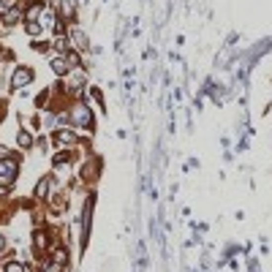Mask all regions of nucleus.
<instances>
[{
    "label": "nucleus",
    "mask_w": 272,
    "mask_h": 272,
    "mask_svg": "<svg viewBox=\"0 0 272 272\" xmlns=\"http://www.w3.org/2000/svg\"><path fill=\"white\" fill-rule=\"evenodd\" d=\"M60 14H63V19H71L74 16V3L71 0H60Z\"/></svg>",
    "instance_id": "nucleus-8"
},
{
    "label": "nucleus",
    "mask_w": 272,
    "mask_h": 272,
    "mask_svg": "<svg viewBox=\"0 0 272 272\" xmlns=\"http://www.w3.org/2000/svg\"><path fill=\"white\" fill-rule=\"evenodd\" d=\"M49 180H52V177H41V182H38V188H36V196H38V199H46V193H49Z\"/></svg>",
    "instance_id": "nucleus-7"
},
{
    "label": "nucleus",
    "mask_w": 272,
    "mask_h": 272,
    "mask_svg": "<svg viewBox=\"0 0 272 272\" xmlns=\"http://www.w3.org/2000/svg\"><path fill=\"white\" fill-rule=\"evenodd\" d=\"M71 114H74V123L79 125V128H92V117H90V109H87L85 103H76V106L71 109Z\"/></svg>",
    "instance_id": "nucleus-3"
},
{
    "label": "nucleus",
    "mask_w": 272,
    "mask_h": 272,
    "mask_svg": "<svg viewBox=\"0 0 272 272\" xmlns=\"http://www.w3.org/2000/svg\"><path fill=\"white\" fill-rule=\"evenodd\" d=\"M33 239H36V248L38 250L46 248V234H44V231H36V237H33Z\"/></svg>",
    "instance_id": "nucleus-9"
},
{
    "label": "nucleus",
    "mask_w": 272,
    "mask_h": 272,
    "mask_svg": "<svg viewBox=\"0 0 272 272\" xmlns=\"http://www.w3.org/2000/svg\"><path fill=\"white\" fill-rule=\"evenodd\" d=\"M19 174V166H16L14 158H3L0 161V185H11Z\"/></svg>",
    "instance_id": "nucleus-1"
},
{
    "label": "nucleus",
    "mask_w": 272,
    "mask_h": 272,
    "mask_svg": "<svg viewBox=\"0 0 272 272\" xmlns=\"http://www.w3.org/2000/svg\"><path fill=\"white\" fill-rule=\"evenodd\" d=\"M19 16H22V3H19V5H14V8H8V11H5V14H3V22H5V25H14V22L19 19Z\"/></svg>",
    "instance_id": "nucleus-5"
},
{
    "label": "nucleus",
    "mask_w": 272,
    "mask_h": 272,
    "mask_svg": "<svg viewBox=\"0 0 272 272\" xmlns=\"http://www.w3.org/2000/svg\"><path fill=\"white\" fill-rule=\"evenodd\" d=\"M33 79H36V74H33V68H30V65H19V68L14 71V79H11V87H14V90H19V87L30 85Z\"/></svg>",
    "instance_id": "nucleus-2"
},
{
    "label": "nucleus",
    "mask_w": 272,
    "mask_h": 272,
    "mask_svg": "<svg viewBox=\"0 0 272 272\" xmlns=\"http://www.w3.org/2000/svg\"><path fill=\"white\" fill-rule=\"evenodd\" d=\"M25 30L30 33V36H41V25H38V22H27Z\"/></svg>",
    "instance_id": "nucleus-11"
},
{
    "label": "nucleus",
    "mask_w": 272,
    "mask_h": 272,
    "mask_svg": "<svg viewBox=\"0 0 272 272\" xmlns=\"http://www.w3.org/2000/svg\"><path fill=\"white\" fill-rule=\"evenodd\" d=\"M74 141H76V134H74V131H68V128H63V131H57V134H54V144H60V147L74 144Z\"/></svg>",
    "instance_id": "nucleus-4"
},
{
    "label": "nucleus",
    "mask_w": 272,
    "mask_h": 272,
    "mask_svg": "<svg viewBox=\"0 0 272 272\" xmlns=\"http://www.w3.org/2000/svg\"><path fill=\"white\" fill-rule=\"evenodd\" d=\"M68 161H71L68 152H57V155H54V163H57V166H60V163H68Z\"/></svg>",
    "instance_id": "nucleus-13"
},
{
    "label": "nucleus",
    "mask_w": 272,
    "mask_h": 272,
    "mask_svg": "<svg viewBox=\"0 0 272 272\" xmlns=\"http://www.w3.org/2000/svg\"><path fill=\"white\" fill-rule=\"evenodd\" d=\"M19 144H22V147H30V144H33V136L27 134V131H19Z\"/></svg>",
    "instance_id": "nucleus-10"
},
{
    "label": "nucleus",
    "mask_w": 272,
    "mask_h": 272,
    "mask_svg": "<svg viewBox=\"0 0 272 272\" xmlns=\"http://www.w3.org/2000/svg\"><path fill=\"white\" fill-rule=\"evenodd\" d=\"M52 71H54L57 76L68 74V60H63V57H52Z\"/></svg>",
    "instance_id": "nucleus-6"
},
{
    "label": "nucleus",
    "mask_w": 272,
    "mask_h": 272,
    "mask_svg": "<svg viewBox=\"0 0 272 272\" xmlns=\"http://www.w3.org/2000/svg\"><path fill=\"white\" fill-rule=\"evenodd\" d=\"M3 248H5V237L0 234V250H3Z\"/></svg>",
    "instance_id": "nucleus-15"
},
{
    "label": "nucleus",
    "mask_w": 272,
    "mask_h": 272,
    "mask_svg": "<svg viewBox=\"0 0 272 272\" xmlns=\"http://www.w3.org/2000/svg\"><path fill=\"white\" fill-rule=\"evenodd\" d=\"M5 272H22V264H16V261H11V264H5Z\"/></svg>",
    "instance_id": "nucleus-14"
},
{
    "label": "nucleus",
    "mask_w": 272,
    "mask_h": 272,
    "mask_svg": "<svg viewBox=\"0 0 272 272\" xmlns=\"http://www.w3.org/2000/svg\"><path fill=\"white\" fill-rule=\"evenodd\" d=\"M54 25V14L52 11H44V22H41V27H52Z\"/></svg>",
    "instance_id": "nucleus-12"
}]
</instances>
